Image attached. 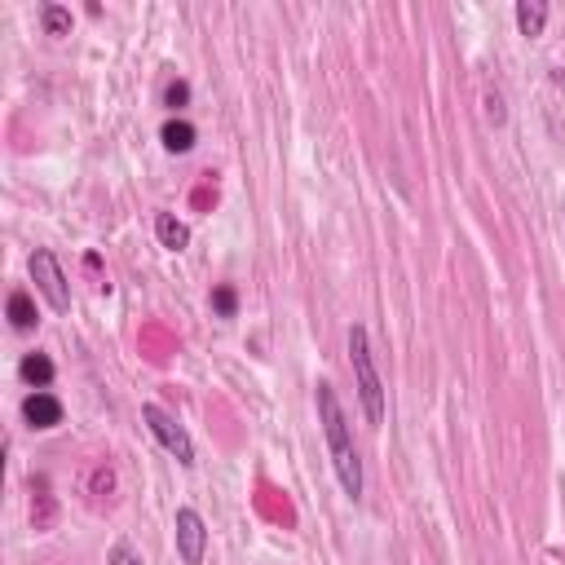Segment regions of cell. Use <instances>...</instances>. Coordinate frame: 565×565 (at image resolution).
I'll list each match as a JSON object with an SVG mask.
<instances>
[{
	"label": "cell",
	"mask_w": 565,
	"mask_h": 565,
	"mask_svg": "<svg viewBox=\"0 0 565 565\" xmlns=\"http://www.w3.org/2000/svg\"><path fill=\"white\" fill-rule=\"evenodd\" d=\"M40 23H45L49 36H71V9L45 5V9H40Z\"/></svg>",
	"instance_id": "12"
},
{
	"label": "cell",
	"mask_w": 565,
	"mask_h": 565,
	"mask_svg": "<svg viewBox=\"0 0 565 565\" xmlns=\"http://www.w3.org/2000/svg\"><path fill=\"white\" fill-rule=\"evenodd\" d=\"M186 102H190V84H186V80H173V84L164 89V106H168V111H181Z\"/></svg>",
	"instance_id": "14"
},
{
	"label": "cell",
	"mask_w": 565,
	"mask_h": 565,
	"mask_svg": "<svg viewBox=\"0 0 565 565\" xmlns=\"http://www.w3.org/2000/svg\"><path fill=\"white\" fill-rule=\"evenodd\" d=\"M561 217H565V204H561Z\"/></svg>",
	"instance_id": "18"
},
{
	"label": "cell",
	"mask_w": 565,
	"mask_h": 565,
	"mask_svg": "<svg viewBox=\"0 0 565 565\" xmlns=\"http://www.w3.org/2000/svg\"><path fill=\"white\" fill-rule=\"evenodd\" d=\"M18 376H23L31 389H49L53 385V362L45 354H27L23 362H18Z\"/></svg>",
	"instance_id": "10"
},
{
	"label": "cell",
	"mask_w": 565,
	"mask_h": 565,
	"mask_svg": "<svg viewBox=\"0 0 565 565\" xmlns=\"http://www.w3.org/2000/svg\"><path fill=\"white\" fill-rule=\"evenodd\" d=\"M349 367H354L358 398H362V411H367V424H385V380H380V371H376L371 340H367V327H362V323L349 327Z\"/></svg>",
	"instance_id": "2"
},
{
	"label": "cell",
	"mask_w": 565,
	"mask_h": 565,
	"mask_svg": "<svg viewBox=\"0 0 565 565\" xmlns=\"http://www.w3.org/2000/svg\"><path fill=\"white\" fill-rule=\"evenodd\" d=\"M9 323H14L18 332H31V327L40 323V318H36V305H31L27 292H9Z\"/></svg>",
	"instance_id": "11"
},
{
	"label": "cell",
	"mask_w": 565,
	"mask_h": 565,
	"mask_svg": "<svg viewBox=\"0 0 565 565\" xmlns=\"http://www.w3.org/2000/svg\"><path fill=\"white\" fill-rule=\"evenodd\" d=\"M142 420H146V429H151V437L173 455L177 464H195V442H190V433L177 424V415H168L159 402H146Z\"/></svg>",
	"instance_id": "3"
},
{
	"label": "cell",
	"mask_w": 565,
	"mask_h": 565,
	"mask_svg": "<svg viewBox=\"0 0 565 565\" xmlns=\"http://www.w3.org/2000/svg\"><path fill=\"white\" fill-rule=\"evenodd\" d=\"M513 18H517L521 36H543V27H548V5H543V0H517Z\"/></svg>",
	"instance_id": "9"
},
{
	"label": "cell",
	"mask_w": 565,
	"mask_h": 565,
	"mask_svg": "<svg viewBox=\"0 0 565 565\" xmlns=\"http://www.w3.org/2000/svg\"><path fill=\"white\" fill-rule=\"evenodd\" d=\"M486 120L495 124V129L508 120V111H504V98H499V89H490V93H486Z\"/></svg>",
	"instance_id": "16"
},
{
	"label": "cell",
	"mask_w": 565,
	"mask_h": 565,
	"mask_svg": "<svg viewBox=\"0 0 565 565\" xmlns=\"http://www.w3.org/2000/svg\"><path fill=\"white\" fill-rule=\"evenodd\" d=\"M111 486H115V473L111 468H98L93 473V495H111Z\"/></svg>",
	"instance_id": "17"
},
{
	"label": "cell",
	"mask_w": 565,
	"mask_h": 565,
	"mask_svg": "<svg viewBox=\"0 0 565 565\" xmlns=\"http://www.w3.org/2000/svg\"><path fill=\"white\" fill-rule=\"evenodd\" d=\"M177 557L181 565H204V552H208V526L195 508H177Z\"/></svg>",
	"instance_id": "5"
},
{
	"label": "cell",
	"mask_w": 565,
	"mask_h": 565,
	"mask_svg": "<svg viewBox=\"0 0 565 565\" xmlns=\"http://www.w3.org/2000/svg\"><path fill=\"white\" fill-rule=\"evenodd\" d=\"M23 420L27 429H58L62 424V402L49 389H31L23 398Z\"/></svg>",
	"instance_id": "6"
},
{
	"label": "cell",
	"mask_w": 565,
	"mask_h": 565,
	"mask_svg": "<svg viewBox=\"0 0 565 565\" xmlns=\"http://www.w3.org/2000/svg\"><path fill=\"white\" fill-rule=\"evenodd\" d=\"M106 565H142V557H137V548H133L129 539H120L111 548V557H106Z\"/></svg>",
	"instance_id": "15"
},
{
	"label": "cell",
	"mask_w": 565,
	"mask_h": 565,
	"mask_svg": "<svg viewBox=\"0 0 565 565\" xmlns=\"http://www.w3.org/2000/svg\"><path fill=\"white\" fill-rule=\"evenodd\" d=\"M314 398H318V420H323V437H327V451H332L340 490H345L349 499H362V460H358V446H354V429H349V415L327 380L318 385Z\"/></svg>",
	"instance_id": "1"
},
{
	"label": "cell",
	"mask_w": 565,
	"mask_h": 565,
	"mask_svg": "<svg viewBox=\"0 0 565 565\" xmlns=\"http://www.w3.org/2000/svg\"><path fill=\"white\" fill-rule=\"evenodd\" d=\"M212 309H217V318H234L239 314V292H234L230 283L212 287Z\"/></svg>",
	"instance_id": "13"
},
{
	"label": "cell",
	"mask_w": 565,
	"mask_h": 565,
	"mask_svg": "<svg viewBox=\"0 0 565 565\" xmlns=\"http://www.w3.org/2000/svg\"><path fill=\"white\" fill-rule=\"evenodd\" d=\"M27 270H31V283L40 287V296H45L58 314H67L71 309V287H67V274H62L58 257H53L49 248H36L31 252V261H27Z\"/></svg>",
	"instance_id": "4"
},
{
	"label": "cell",
	"mask_w": 565,
	"mask_h": 565,
	"mask_svg": "<svg viewBox=\"0 0 565 565\" xmlns=\"http://www.w3.org/2000/svg\"><path fill=\"white\" fill-rule=\"evenodd\" d=\"M159 142H164L168 155H190V151H195V142H199V133H195V124H190V120H177V115H173V120L159 129Z\"/></svg>",
	"instance_id": "7"
},
{
	"label": "cell",
	"mask_w": 565,
	"mask_h": 565,
	"mask_svg": "<svg viewBox=\"0 0 565 565\" xmlns=\"http://www.w3.org/2000/svg\"><path fill=\"white\" fill-rule=\"evenodd\" d=\"M155 234H159V243H164L168 252H186L190 248V226L181 217H173V212H159V217H155Z\"/></svg>",
	"instance_id": "8"
}]
</instances>
